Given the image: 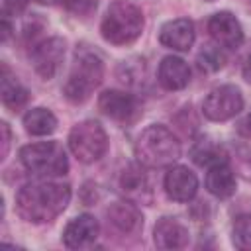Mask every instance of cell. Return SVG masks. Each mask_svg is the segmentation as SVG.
<instances>
[{
	"label": "cell",
	"mask_w": 251,
	"mask_h": 251,
	"mask_svg": "<svg viewBox=\"0 0 251 251\" xmlns=\"http://www.w3.org/2000/svg\"><path fill=\"white\" fill-rule=\"evenodd\" d=\"M71 200V186L63 182H29L20 188L16 196L18 214L31 224H45L55 220Z\"/></svg>",
	"instance_id": "obj_1"
},
{
	"label": "cell",
	"mask_w": 251,
	"mask_h": 251,
	"mask_svg": "<svg viewBox=\"0 0 251 251\" xmlns=\"http://www.w3.org/2000/svg\"><path fill=\"white\" fill-rule=\"evenodd\" d=\"M135 157L139 165L149 169L171 167L180 157V143L169 127L153 124L139 133L135 141Z\"/></svg>",
	"instance_id": "obj_2"
},
{
	"label": "cell",
	"mask_w": 251,
	"mask_h": 251,
	"mask_svg": "<svg viewBox=\"0 0 251 251\" xmlns=\"http://www.w3.org/2000/svg\"><path fill=\"white\" fill-rule=\"evenodd\" d=\"M143 14L129 0H116L108 6L100 24L102 37L114 45H127L141 35Z\"/></svg>",
	"instance_id": "obj_3"
},
{
	"label": "cell",
	"mask_w": 251,
	"mask_h": 251,
	"mask_svg": "<svg viewBox=\"0 0 251 251\" xmlns=\"http://www.w3.org/2000/svg\"><path fill=\"white\" fill-rule=\"evenodd\" d=\"M102 76H104V65L100 57L92 51H80V53L76 51V59L65 82L63 92L71 102L80 104L88 100L92 90L102 82Z\"/></svg>",
	"instance_id": "obj_4"
},
{
	"label": "cell",
	"mask_w": 251,
	"mask_h": 251,
	"mask_svg": "<svg viewBox=\"0 0 251 251\" xmlns=\"http://www.w3.org/2000/svg\"><path fill=\"white\" fill-rule=\"evenodd\" d=\"M22 165L37 176H61L69 171V161L57 141L29 143L20 149Z\"/></svg>",
	"instance_id": "obj_5"
},
{
	"label": "cell",
	"mask_w": 251,
	"mask_h": 251,
	"mask_svg": "<svg viewBox=\"0 0 251 251\" xmlns=\"http://www.w3.org/2000/svg\"><path fill=\"white\" fill-rule=\"evenodd\" d=\"M69 149L80 163L98 161L108 149V137L104 127L94 120L76 124L69 133Z\"/></svg>",
	"instance_id": "obj_6"
},
{
	"label": "cell",
	"mask_w": 251,
	"mask_h": 251,
	"mask_svg": "<svg viewBox=\"0 0 251 251\" xmlns=\"http://www.w3.org/2000/svg\"><path fill=\"white\" fill-rule=\"evenodd\" d=\"M243 110V96L237 86L222 84L214 88L202 102V112L212 122H226Z\"/></svg>",
	"instance_id": "obj_7"
},
{
	"label": "cell",
	"mask_w": 251,
	"mask_h": 251,
	"mask_svg": "<svg viewBox=\"0 0 251 251\" xmlns=\"http://www.w3.org/2000/svg\"><path fill=\"white\" fill-rule=\"evenodd\" d=\"M63 57H65V39L61 37L43 39L31 49V65L35 73L45 80L55 76V73L63 63Z\"/></svg>",
	"instance_id": "obj_8"
},
{
	"label": "cell",
	"mask_w": 251,
	"mask_h": 251,
	"mask_svg": "<svg viewBox=\"0 0 251 251\" xmlns=\"http://www.w3.org/2000/svg\"><path fill=\"white\" fill-rule=\"evenodd\" d=\"M98 108L102 114L116 122H131L139 114V102L133 94L122 90H106L98 98Z\"/></svg>",
	"instance_id": "obj_9"
},
{
	"label": "cell",
	"mask_w": 251,
	"mask_h": 251,
	"mask_svg": "<svg viewBox=\"0 0 251 251\" xmlns=\"http://www.w3.org/2000/svg\"><path fill=\"white\" fill-rule=\"evenodd\" d=\"M208 31L216 43L227 49H237L243 43V29L237 18L229 12H218L208 20Z\"/></svg>",
	"instance_id": "obj_10"
},
{
	"label": "cell",
	"mask_w": 251,
	"mask_h": 251,
	"mask_svg": "<svg viewBox=\"0 0 251 251\" xmlns=\"http://www.w3.org/2000/svg\"><path fill=\"white\" fill-rule=\"evenodd\" d=\"M198 190V178L196 175L182 165L171 167L165 175V192L169 198L176 202H188L196 196Z\"/></svg>",
	"instance_id": "obj_11"
},
{
	"label": "cell",
	"mask_w": 251,
	"mask_h": 251,
	"mask_svg": "<svg viewBox=\"0 0 251 251\" xmlns=\"http://www.w3.org/2000/svg\"><path fill=\"white\" fill-rule=\"evenodd\" d=\"M98 231H100L98 220L90 214H82L67 224V227L63 231V241L71 249H80V247H86L92 241H96Z\"/></svg>",
	"instance_id": "obj_12"
},
{
	"label": "cell",
	"mask_w": 251,
	"mask_h": 251,
	"mask_svg": "<svg viewBox=\"0 0 251 251\" xmlns=\"http://www.w3.org/2000/svg\"><path fill=\"white\" fill-rule=\"evenodd\" d=\"M159 41L175 51H188L194 43V25L188 18L167 22L159 31Z\"/></svg>",
	"instance_id": "obj_13"
},
{
	"label": "cell",
	"mask_w": 251,
	"mask_h": 251,
	"mask_svg": "<svg viewBox=\"0 0 251 251\" xmlns=\"http://www.w3.org/2000/svg\"><path fill=\"white\" fill-rule=\"evenodd\" d=\"M153 241L159 249H182L188 243V229L176 218H163L153 229Z\"/></svg>",
	"instance_id": "obj_14"
},
{
	"label": "cell",
	"mask_w": 251,
	"mask_h": 251,
	"mask_svg": "<svg viewBox=\"0 0 251 251\" xmlns=\"http://www.w3.org/2000/svg\"><path fill=\"white\" fill-rule=\"evenodd\" d=\"M108 222L126 235H135L141 226H143V218L141 212L131 204V202H114L110 204V208L106 210Z\"/></svg>",
	"instance_id": "obj_15"
},
{
	"label": "cell",
	"mask_w": 251,
	"mask_h": 251,
	"mask_svg": "<svg viewBox=\"0 0 251 251\" xmlns=\"http://www.w3.org/2000/svg\"><path fill=\"white\" fill-rule=\"evenodd\" d=\"M159 82L167 90H182L190 80V69L188 65L175 55H169L159 65Z\"/></svg>",
	"instance_id": "obj_16"
},
{
	"label": "cell",
	"mask_w": 251,
	"mask_h": 251,
	"mask_svg": "<svg viewBox=\"0 0 251 251\" xmlns=\"http://www.w3.org/2000/svg\"><path fill=\"white\" fill-rule=\"evenodd\" d=\"M206 188L218 198H227L235 192V175L227 163H218L210 167L206 175Z\"/></svg>",
	"instance_id": "obj_17"
},
{
	"label": "cell",
	"mask_w": 251,
	"mask_h": 251,
	"mask_svg": "<svg viewBox=\"0 0 251 251\" xmlns=\"http://www.w3.org/2000/svg\"><path fill=\"white\" fill-rule=\"evenodd\" d=\"M0 94H2V104L10 110H18L22 108L27 98H29V92L25 86L20 84V80L16 76L10 75L8 67L2 65V86H0Z\"/></svg>",
	"instance_id": "obj_18"
},
{
	"label": "cell",
	"mask_w": 251,
	"mask_h": 251,
	"mask_svg": "<svg viewBox=\"0 0 251 251\" xmlns=\"http://www.w3.org/2000/svg\"><path fill=\"white\" fill-rule=\"evenodd\" d=\"M190 157L200 167H214L218 163H226V151H224V147L218 145L216 141H212L210 137L198 139L192 145V149H190Z\"/></svg>",
	"instance_id": "obj_19"
},
{
	"label": "cell",
	"mask_w": 251,
	"mask_h": 251,
	"mask_svg": "<svg viewBox=\"0 0 251 251\" xmlns=\"http://www.w3.org/2000/svg\"><path fill=\"white\" fill-rule=\"evenodd\" d=\"M120 188L131 200H139V198L143 200V194L149 190L147 176H145L143 169L137 165H129L127 169H124L122 176H120Z\"/></svg>",
	"instance_id": "obj_20"
},
{
	"label": "cell",
	"mask_w": 251,
	"mask_h": 251,
	"mask_svg": "<svg viewBox=\"0 0 251 251\" xmlns=\"http://www.w3.org/2000/svg\"><path fill=\"white\" fill-rule=\"evenodd\" d=\"M24 127L31 135H49L57 127V118L47 108H31L24 116Z\"/></svg>",
	"instance_id": "obj_21"
},
{
	"label": "cell",
	"mask_w": 251,
	"mask_h": 251,
	"mask_svg": "<svg viewBox=\"0 0 251 251\" xmlns=\"http://www.w3.org/2000/svg\"><path fill=\"white\" fill-rule=\"evenodd\" d=\"M231 241L241 251H251V214L235 218L231 227Z\"/></svg>",
	"instance_id": "obj_22"
},
{
	"label": "cell",
	"mask_w": 251,
	"mask_h": 251,
	"mask_svg": "<svg viewBox=\"0 0 251 251\" xmlns=\"http://www.w3.org/2000/svg\"><path fill=\"white\" fill-rule=\"evenodd\" d=\"M196 59H198L200 69L202 71H208V73H216V71H220L226 65V55L218 47H214V45L202 47V51L198 53Z\"/></svg>",
	"instance_id": "obj_23"
},
{
	"label": "cell",
	"mask_w": 251,
	"mask_h": 251,
	"mask_svg": "<svg viewBox=\"0 0 251 251\" xmlns=\"http://www.w3.org/2000/svg\"><path fill=\"white\" fill-rule=\"evenodd\" d=\"M67 10L78 16H86L96 8V0H63Z\"/></svg>",
	"instance_id": "obj_24"
},
{
	"label": "cell",
	"mask_w": 251,
	"mask_h": 251,
	"mask_svg": "<svg viewBox=\"0 0 251 251\" xmlns=\"http://www.w3.org/2000/svg\"><path fill=\"white\" fill-rule=\"evenodd\" d=\"M27 6V0H4V16H20Z\"/></svg>",
	"instance_id": "obj_25"
},
{
	"label": "cell",
	"mask_w": 251,
	"mask_h": 251,
	"mask_svg": "<svg viewBox=\"0 0 251 251\" xmlns=\"http://www.w3.org/2000/svg\"><path fill=\"white\" fill-rule=\"evenodd\" d=\"M239 169L245 178H251V149H247L239 155Z\"/></svg>",
	"instance_id": "obj_26"
},
{
	"label": "cell",
	"mask_w": 251,
	"mask_h": 251,
	"mask_svg": "<svg viewBox=\"0 0 251 251\" xmlns=\"http://www.w3.org/2000/svg\"><path fill=\"white\" fill-rule=\"evenodd\" d=\"M0 129H2V133H4V139H2V157H0V159H4V157L8 155V147H10V129H8V124L2 122V124H0Z\"/></svg>",
	"instance_id": "obj_27"
},
{
	"label": "cell",
	"mask_w": 251,
	"mask_h": 251,
	"mask_svg": "<svg viewBox=\"0 0 251 251\" xmlns=\"http://www.w3.org/2000/svg\"><path fill=\"white\" fill-rule=\"evenodd\" d=\"M10 31H12V25H10V22H8V16H4V18H2V41L8 39Z\"/></svg>",
	"instance_id": "obj_28"
},
{
	"label": "cell",
	"mask_w": 251,
	"mask_h": 251,
	"mask_svg": "<svg viewBox=\"0 0 251 251\" xmlns=\"http://www.w3.org/2000/svg\"><path fill=\"white\" fill-rule=\"evenodd\" d=\"M241 73H243V78H245L247 82H251V57H249V59H245Z\"/></svg>",
	"instance_id": "obj_29"
},
{
	"label": "cell",
	"mask_w": 251,
	"mask_h": 251,
	"mask_svg": "<svg viewBox=\"0 0 251 251\" xmlns=\"http://www.w3.org/2000/svg\"><path fill=\"white\" fill-rule=\"evenodd\" d=\"M37 4H43V6H53V4H57L59 0H35Z\"/></svg>",
	"instance_id": "obj_30"
},
{
	"label": "cell",
	"mask_w": 251,
	"mask_h": 251,
	"mask_svg": "<svg viewBox=\"0 0 251 251\" xmlns=\"http://www.w3.org/2000/svg\"><path fill=\"white\" fill-rule=\"evenodd\" d=\"M247 124H249V127H251V114H249V118H247Z\"/></svg>",
	"instance_id": "obj_31"
},
{
	"label": "cell",
	"mask_w": 251,
	"mask_h": 251,
	"mask_svg": "<svg viewBox=\"0 0 251 251\" xmlns=\"http://www.w3.org/2000/svg\"><path fill=\"white\" fill-rule=\"evenodd\" d=\"M208 2H214V0H208Z\"/></svg>",
	"instance_id": "obj_32"
},
{
	"label": "cell",
	"mask_w": 251,
	"mask_h": 251,
	"mask_svg": "<svg viewBox=\"0 0 251 251\" xmlns=\"http://www.w3.org/2000/svg\"><path fill=\"white\" fill-rule=\"evenodd\" d=\"M249 2H251V0H249Z\"/></svg>",
	"instance_id": "obj_33"
}]
</instances>
